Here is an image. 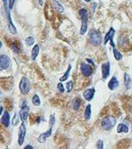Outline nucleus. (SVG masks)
<instances>
[{
	"label": "nucleus",
	"mask_w": 132,
	"mask_h": 149,
	"mask_svg": "<svg viewBox=\"0 0 132 149\" xmlns=\"http://www.w3.org/2000/svg\"><path fill=\"white\" fill-rule=\"evenodd\" d=\"M116 123H117V119L114 116H111V115L105 117L101 121L102 128L106 130V131H109V130L113 129Z\"/></svg>",
	"instance_id": "obj_1"
},
{
	"label": "nucleus",
	"mask_w": 132,
	"mask_h": 149,
	"mask_svg": "<svg viewBox=\"0 0 132 149\" xmlns=\"http://www.w3.org/2000/svg\"><path fill=\"white\" fill-rule=\"evenodd\" d=\"M89 41L94 46H98L102 43L103 39H102L101 34L97 30H93L89 32Z\"/></svg>",
	"instance_id": "obj_2"
},
{
	"label": "nucleus",
	"mask_w": 132,
	"mask_h": 149,
	"mask_svg": "<svg viewBox=\"0 0 132 149\" xmlns=\"http://www.w3.org/2000/svg\"><path fill=\"white\" fill-rule=\"evenodd\" d=\"M18 88H19V90H20L22 95H27L29 92V90H30V82H29V79L28 77H26V76H23L22 78L20 79Z\"/></svg>",
	"instance_id": "obj_3"
},
{
	"label": "nucleus",
	"mask_w": 132,
	"mask_h": 149,
	"mask_svg": "<svg viewBox=\"0 0 132 149\" xmlns=\"http://www.w3.org/2000/svg\"><path fill=\"white\" fill-rule=\"evenodd\" d=\"M11 61L7 54H0V71H5L10 66Z\"/></svg>",
	"instance_id": "obj_4"
},
{
	"label": "nucleus",
	"mask_w": 132,
	"mask_h": 149,
	"mask_svg": "<svg viewBox=\"0 0 132 149\" xmlns=\"http://www.w3.org/2000/svg\"><path fill=\"white\" fill-rule=\"evenodd\" d=\"M26 133H27V129H26V126H25V124H24V122H22V123L19 125V128H18V145H22V144H24Z\"/></svg>",
	"instance_id": "obj_5"
},
{
	"label": "nucleus",
	"mask_w": 132,
	"mask_h": 149,
	"mask_svg": "<svg viewBox=\"0 0 132 149\" xmlns=\"http://www.w3.org/2000/svg\"><path fill=\"white\" fill-rule=\"evenodd\" d=\"M29 111H30V108H29L28 105L22 107L21 110L19 111L18 115H19V119L22 121V122H25V121H27V119H28V114H29Z\"/></svg>",
	"instance_id": "obj_6"
},
{
	"label": "nucleus",
	"mask_w": 132,
	"mask_h": 149,
	"mask_svg": "<svg viewBox=\"0 0 132 149\" xmlns=\"http://www.w3.org/2000/svg\"><path fill=\"white\" fill-rule=\"evenodd\" d=\"M81 72L85 77H89L92 76L93 74V68L91 67L90 65L85 63H81Z\"/></svg>",
	"instance_id": "obj_7"
},
{
	"label": "nucleus",
	"mask_w": 132,
	"mask_h": 149,
	"mask_svg": "<svg viewBox=\"0 0 132 149\" xmlns=\"http://www.w3.org/2000/svg\"><path fill=\"white\" fill-rule=\"evenodd\" d=\"M0 122H1L6 128H8V127H9V125H10V115H9V112H8V111H4V113L1 115Z\"/></svg>",
	"instance_id": "obj_8"
},
{
	"label": "nucleus",
	"mask_w": 132,
	"mask_h": 149,
	"mask_svg": "<svg viewBox=\"0 0 132 149\" xmlns=\"http://www.w3.org/2000/svg\"><path fill=\"white\" fill-rule=\"evenodd\" d=\"M101 70H102V77H103V79H107L110 74V63L109 62H107V63H103L101 66Z\"/></svg>",
	"instance_id": "obj_9"
},
{
	"label": "nucleus",
	"mask_w": 132,
	"mask_h": 149,
	"mask_svg": "<svg viewBox=\"0 0 132 149\" xmlns=\"http://www.w3.org/2000/svg\"><path fill=\"white\" fill-rule=\"evenodd\" d=\"M51 134H52V126H51V128H50L48 131H46L45 133L40 134V136L38 137V142L40 143V144H43V143H45L46 140L48 139L49 137H51Z\"/></svg>",
	"instance_id": "obj_10"
},
{
	"label": "nucleus",
	"mask_w": 132,
	"mask_h": 149,
	"mask_svg": "<svg viewBox=\"0 0 132 149\" xmlns=\"http://www.w3.org/2000/svg\"><path fill=\"white\" fill-rule=\"evenodd\" d=\"M7 15H8V30H9V32L13 35H16L17 34V29H16L15 25L13 24L12 22V19H11V17H10V13L9 11L7 12Z\"/></svg>",
	"instance_id": "obj_11"
},
{
	"label": "nucleus",
	"mask_w": 132,
	"mask_h": 149,
	"mask_svg": "<svg viewBox=\"0 0 132 149\" xmlns=\"http://www.w3.org/2000/svg\"><path fill=\"white\" fill-rule=\"evenodd\" d=\"M94 92H95V89H94V88H92V89H86V90H84V98L85 100L87 101H90L93 99V98H94Z\"/></svg>",
	"instance_id": "obj_12"
},
{
	"label": "nucleus",
	"mask_w": 132,
	"mask_h": 149,
	"mask_svg": "<svg viewBox=\"0 0 132 149\" xmlns=\"http://www.w3.org/2000/svg\"><path fill=\"white\" fill-rule=\"evenodd\" d=\"M118 86H119V82H118L117 78L116 76H113V77L110 79L109 82H108V89H109L110 90H115L116 89L118 88Z\"/></svg>",
	"instance_id": "obj_13"
},
{
	"label": "nucleus",
	"mask_w": 132,
	"mask_h": 149,
	"mask_svg": "<svg viewBox=\"0 0 132 149\" xmlns=\"http://www.w3.org/2000/svg\"><path fill=\"white\" fill-rule=\"evenodd\" d=\"M51 3H52V7H53V8L55 9L56 12L62 13L64 11L63 7H62V6L61 5V3H59L57 0H52V1H51Z\"/></svg>",
	"instance_id": "obj_14"
},
{
	"label": "nucleus",
	"mask_w": 132,
	"mask_h": 149,
	"mask_svg": "<svg viewBox=\"0 0 132 149\" xmlns=\"http://www.w3.org/2000/svg\"><path fill=\"white\" fill-rule=\"evenodd\" d=\"M114 35H115L114 28H110V30H108V32L106 34V37H105V39H104V44H107L110 40H112L113 37H114Z\"/></svg>",
	"instance_id": "obj_15"
},
{
	"label": "nucleus",
	"mask_w": 132,
	"mask_h": 149,
	"mask_svg": "<svg viewBox=\"0 0 132 149\" xmlns=\"http://www.w3.org/2000/svg\"><path fill=\"white\" fill-rule=\"evenodd\" d=\"M124 84H125V87H126V89H129L130 88H131L132 79H131V77H130V76L127 73L124 74Z\"/></svg>",
	"instance_id": "obj_16"
},
{
	"label": "nucleus",
	"mask_w": 132,
	"mask_h": 149,
	"mask_svg": "<svg viewBox=\"0 0 132 149\" xmlns=\"http://www.w3.org/2000/svg\"><path fill=\"white\" fill-rule=\"evenodd\" d=\"M39 53H40V46L38 44H35V45L33 46L32 50H31V59L33 61H35L37 59L39 55Z\"/></svg>",
	"instance_id": "obj_17"
},
{
	"label": "nucleus",
	"mask_w": 132,
	"mask_h": 149,
	"mask_svg": "<svg viewBox=\"0 0 132 149\" xmlns=\"http://www.w3.org/2000/svg\"><path fill=\"white\" fill-rule=\"evenodd\" d=\"M117 132L118 133V134H122V133L127 134V133H128V127H127V125H126L125 123H119L118 125H117Z\"/></svg>",
	"instance_id": "obj_18"
},
{
	"label": "nucleus",
	"mask_w": 132,
	"mask_h": 149,
	"mask_svg": "<svg viewBox=\"0 0 132 149\" xmlns=\"http://www.w3.org/2000/svg\"><path fill=\"white\" fill-rule=\"evenodd\" d=\"M87 27H88V23H87L86 19H82L81 29H80V34L81 35H84L87 31Z\"/></svg>",
	"instance_id": "obj_19"
},
{
	"label": "nucleus",
	"mask_w": 132,
	"mask_h": 149,
	"mask_svg": "<svg viewBox=\"0 0 132 149\" xmlns=\"http://www.w3.org/2000/svg\"><path fill=\"white\" fill-rule=\"evenodd\" d=\"M91 114H92V110H91V105L88 104L84 110V119L89 121V120L91 119Z\"/></svg>",
	"instance_id": "obj_20"
},
{
	"label": "nucleus",
	"mask_w": 132,
	"mask_h": 149,
	"mask_svg": "<svg viewBox=\"0 0 132 149\" xmlns=\"http://www.w3.org/2000/svg\"><path fill=\"white\" fill-rule=\"evenodd\" d=\"M31 102H32V104L34 106H36V107L40 106V105H41V99H40L39 95L34 94L32 97V99H31Z\"/></svg>",
	"instance_id": "obj_21"
},
{
	"label": "nucleus",
	"mask_w": 132,
	"mask_h": 149,
	"mask_svg": "<svg viewBox=\"0 0 132 149\" xmlns=\"http://www.w3.org/2000/svg\"><path fill=\"white\" fill-rule=\"evenodd\" d=\"M79 14L81 16L82 19L88 20V12H87V10L85 9V8H82V9L79 11Z\"/></svg>",
	"instance_id": "obj_22"
},
{
	"label": "nucleus",
	"mask_w": 132,
	"mask_h": 149,
	"mask_svg": "<svg viewBox=\"0 0 132 149\" xmlns=\"http://www.w3.org/2000/svg\"><path fill=\"white\" fill-rule=\"evenodd\" d=\"M71 69H72L71 65H69V66H68V69H67V71H66V73L64 74L63 76H61V78H60V81H61V82H63V81H66V79L68 78L69 75H70V72H71Z\"/></svg>",
	"instance_id": "obj_23"
},
{
	"label": "nucleus",
	"mask_w": 132,
	"mask_h": 149,
	"mask_svg": "<svg viewBox=\"0 0 132 149\" xmlns=\"http://www.w3.org/2000/svg\"><path fill=\"white\" fill-rule=\"evenodd\" d=\"M10 48L12 49V51L15 53H20V47L18 45V43H17V42L11 43V44H10Z\"/></svg>",
	"instance_id": "obj_24"
},
{
	"label": "nucleus",
	"mask_w": 132,
	"mask_h": 149,
	"mask_svg": "<svg viewBox=\"0 0 132 149\" xmlns=\"http://www.w3.org/2000/svg\"><path fill=\"white\" fill-rule=\"evenodd\" d=\"M113 53H114V56H115V59L117 61H120L122 59V54H121V53H120L119 51H117V49H113Z\"/></svg>",
	"instance_id": "obj_25"
},
{
	"label": "nucleus",
	"mask_w": 132,
	"mask_h": 149,
	"mask_svg": "<svg viewBox=\"0 0 132 149\" xmlns=\"http://www.w3.org/2000/svg\"><path fill=\"white\" fill-rule=\"evenodd\" d=\"M81 104H82V101L80 99H76L75 100H74L73 106H74V111H78V110L80 109V107H81Z\"/></svg>",
	"instance_id": "obj_26"
},
{
	"label": "nucleus",
	"mask_w": 132,
	"mask_h": 149,
	"mask_svg": "<svg viewBox=\"0 0 132 149\" xmlns=\"http://www.w3.org/2000/svg\"><path fill=\"white\" fill-rule=\"evenodd\" d=\"M26 44H27V46H31L33 45L34 43H35V40H34V38H33L32 36H28V38L26 39Z\"/></svg>",
	"instance_id": "obj_27"
},
{
	"label": "nucleus",
	"mask_w": 132,
	"mask_h": 149,
	"mask_svg": "<svg viewBox=\"0 0 132 149\" xmlns=\"http://www.w3.org/2000/svg\"><path fill=\"white\" fill-rule=\"evenodd\" d=\"M73 87H74V82L73 81H68L67 84H66V91L71 92L72 89H73Z\"/></svg>",
	"instance_id": "obj_28"
},
{
	"label": "nucleus",
	"mask_w": 132,
	"mask_h": 149,
	"mask_svg": "<svg viewBox=\"0 0 132 149\" xmlns=\"http://www.w3.org/2000/svg\"><path fill=\"white\" fill-rule=\"evenodd\" d=\"M18 119H19V115H18V114L15 112V115H14V117H13V121H12V125H14V126H16V125H18Z\"/></svg>",
	"instance_id": "obj_29"
},
{
	"label": "nucleus",
	"mask_w": 132,
	"mask_h": 149,
	"mask_svg": "<svg viewBox=\"0 0 132 149\" xmlns=\"http://www.w3.org/2000/svg\"><path fill=\"white\" fill-rule=\"evenodd\" d=\"M57 89H58L60 93H63L64 91H65V89H64L63 85H62L61 83H59L58 85H57Z\"/></svg>",
	"instance_id": "obj_30"
},
{
	"label": "nucleus",
	"mask_w": 132,
	"mask_h": 149,
	"mask_svg": "<svg viewBox=\"0 0 132 149\" xmlns=\"http://www.w3.org/2000/svg\"><path fill=\"white\" fill-rule=\"evenodd\" d=\"M96 147L98 149H103L104 148V142L102 140H98L96 143Z\"/></svg>",
	"instance_id": "obj_31"
},
{
	"label": "nucleus",
	"mask_w": 132,
	"mask_h": 149,
	"mask_svg": "<svg viewBox=\"0 0 132 149\" xmlns=\"http://www.w3.org/2000/svg\"><path fill=\"white\" fill-rule=\"evenodd\" d=\"M49 123H50V126H53L54 125V123H55V117H54L53 115H51V116H50Z\"/></svg>",
	"instance_id": "obj_32"
},
{
	"label": "nucleus",
	"mask_w": 132,
	"mask_h": 149,
	"mask_svg": "<svg viewBox=\"0 0 132 149\" xmlns=\"http://www.w3.org/2000/svg\"><path fill=\"white\" fill-rule=\"evenodd\" d=\"M16 0H8V8L9 9H12L13 7H14V4H15Z\"/></svg>",
	"instance_id": "obj_33"
},
{
	"label": "nucleus",
	"mask_w": 132,
	"mask_h": 149,
	"mask_svg": "<svg viewBox=\"0 0 132 149\" xmlns=\"http://www.w3.org/2000/svg\"><path fill=\"white\" fill-rule=\"evenodd\" d=\"M96 7H97V4H96V3H94V4H93V6H92V10H93V12L94 11V8H96Z\"/></svg>",
	"instance_id": "obj_34"
},
{
	"label": "nucleus",
	"mask_w": 132,
	"mask_h": 149,
	"mask_svg": "<svg viewBox=\"0 0 132 149\" xmlns=\"http://www.w3.org/2000/svg\"><path fill=\"white\" fill-rule=\"evenodd\" d=\"M3 111H4V107H3V106H0V116L2 115Z\"/></svg>",
	"instance_id": "obj_35"
},
{
	"label": "nucleus",
	"mask_w": 132,
	"mask_h": 149,
	"mask_svg": "<svg viewBox=\"0 0 132 149\" xmlns=\"http://www.w3.org/2000/svg\"><path fill=\"white\" fill-rule=\"evenodd\" d=\"M86 61H87V62H88V63H91V65H94V61L91 60V59H88V58H87V59H86Z\"/></svg>",
	"instance_id": "obj_36"
},
{
	"label": "nucleus",
	"mask_w": 132,
	"mask_h": 149,
	"mask_svg": "<svg viewBox=\"0 0 132 149\" xmlns=\"http://www.w3.org/2000/svg\"><path fill=\"white\" fill-rule=\"evenodd\" d=\"M27 105V102H26V100L24 99V101H23V103H21V105H20V107L22 108V107H24V106H26Z\"/></svg>",
	"instance_id": "obj_37"
},
{
	"label": "nucleus",
	"mask_w": 132,
	"mask_h": 149,
	"mask_svg": "<svg viewBox=\"0 0 132 149\" xmlns=\"http://www.w3.org/2000/svg\"><path fill=\"white\" fill-rule=\"evenodd\" d=\"M33 149V146L32 145H27V146H25V149Z\"/></svg>",
	"instance_id": "obj_38"
},
{
	"label": "nucleus",
	"mask_w": 132,
	"mask_h": 149,
	"mask_svg": "<svg viewBox=\"0 0 132 149\" xmlns=\"http://www.w3.org/2000/svg\"><path fill=\"white\" fill-rule=\"evenodd\" d=\"M39 3H40V5H41V6L43 5V2H42V0H39Z\"/></svg>",
	"instance_id": "obj_39"
},
{
	"label": "nucleus",
	"mask_w": 132,
	"mask_h": 149,
	"mask_svg": "<svg viewBox=\"0 0 132 149\" xmlns=\"http://www.w3.org/2000/svg\"><path fill=\"white\" fill-rule=\"evenodd\" d=\"M2 46H3V43H2V41H1V40H0V49L2 48Z\"/></svg>",
	"instance_id": "obj_40"
},
{
	"label": "nucleus",
	"mask_w": 132,
	"mask_h": 149,
	"mask_svg": "<svg viewBox=\"0 0 132 149\" xmlns=\"http://www.w3.org/2000/svg\"><path fill=\"white\" fill-rule=\"evenodd\" d=\"M84 1H85V2H90V1H92V0H84Z\"/></svg>",
	"instance_id": "obj_41"
}]
</instances>
